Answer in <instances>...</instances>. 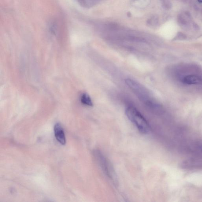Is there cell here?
I'll list each match as a JSON object with an SVG mask.
<instances>
[{"label":"cell","mask_w":202,"mask_h":202,"mask_svg":"<svg viewBox=\"0 0 202 202\" xmlns=\"http://www.w3.org/2000/svg\"><path fill=\"white\" fill-rule=\"evenodd\" d=\"M182 81L184 84L187 85H202V78L196 75H187L182 79Z\"/></svg>","instance_id":"5b68a950"},{"label":"cell","mask_w":202,"mask_h":202,"mask_svg":"<svg viewBox=\"0 0 202 202\" xmlns=\"http://www.w3.org/2000/svg\"><path fill=\"white\" fill-rule=\"evenodd\" d=\"M186 36L184 33L182 32H178L175 38H174V40H183L186 39Z\"/></svg>","instance_id":"30bf717a"},{"label":"cell","mask_w":202,"mask_h":202,"mask_svg":"<svg viewBox=\"0 0 202 202\" xmlns=\"http://www.w3.org/2000/svg\"><path fill=\"white\" fill-rule=\"evenodd\" d=\"M96 155L98 159V162L105 173L113 180H116L115 171L109 161L99 151L97 152Z\"/></svg>","instance_id":"7a4b0ae2"},{"label":"cell","mask_w":202,"mask_h":202,"mask_svg":"<svg viewBox=\"0 0 202 202\" xmlns=\"http://www.w3.org/2000/svg\"><path fill=\"white\" fill-rule=\"evenodd\" d=\"M200 149L202 151V146H201V147H200Z\"/></svg>","instance_id":"7c38bea8"},{"label":"cell","mask_w":202,"mask_h":202,"mask_svg":"<svg viewBox=\"0 0 202 202\" xmlns=\"http://www.w3.org/2000/svg\"><path fill=\"white\" fill-rule=\"evenodd\" d=\"M81 101L82 103L88 106H92L93 103L90 96L86 93L82 95L81 98Z\"/></svg>","instance_id":"8992f818"},{"label":"cell","mask_w":202,"mask_h":202,"mask_svg":"<svg viewBox=\"0 0 202 202\" xmlns=\"http://www.w3.org/2000/svg\"><path fill=\"white\" fill-rule=\"evenodd\" d=\"M199 3H202V0H197Z\"/></svg>","instance_id":"8fae6325"},{"label":"cell","mask_w":202,"mask_h":202,"mask_svg":"<svg viewBox=\"0 0 202 202\" xmlns=\"http://www.w3.org/2000/svg\"><path fill=\"white\" fill-rule=\"evenodd\" d=\"M177 22L178 25L183 29L188 30L191 27L193 23L191 15L189 12H185L180 13L177 16Z\"/></svg>","instance_id":"3957f363"},{"label":"cell","mask_w":202,"mask_h":202,"mask_svg":"<svg viewBox=\"0 0 202 202\" xmlns=\"http://www.w3.org/2000/svg\"><path fill=\"white\" fill-rule=\"evenodd\" d=\"M162 7L166 10H170L172 8V4L169 0H161Z\"/></svg>","instance_id":"ba28073f"},{"label":"cell","mask_w":202,"mask_h":202,"mask_svg":"<svg viewBox=\"0 0 202 202\" xmlns=\"http://www.w3.org/2000/svg\"><path fill=\"white\" fill-rule=\"evenodd\" d=\"M125 113L129 119L141 133L147 134L149 132V124L137 109L132 107H129L126 109Z\"/></svg>","instance_id":"6da1fadb"},{"label":"cell","mask_w":202,"mask_h":202,"mask_svg":"<svg viewBox=\"0 0 202 202\" xmlns=\"http://www.w3.org/2000/svg\"><path fill=\"white\" fill-rule=\"evenodd\" d=\"M149 24L152 26H156L158 25L159 23L158 18L157 16H153L152 18L150 19L149 22H148Z\"/></svg>","instance_id":"9c48e42d"},{"label":"cell","mask_w":202,"mask_h":202,"mask_svg":"<svg viewBox=\"0 0 202 202\" xmlns=\"http://www.w3.org/2000/svg\"><path fill=\"white\" fill-rule=\"evenodd\" d=\"M96 1L97 0H77L81 5L86 8L92 7L96 3Z\"/></svg>","instance_id":"52a82bcc"},{"label":"cell","mask_w":202,"mask_h":202,"mask_svg":"<svg viewBox=\"0 0 202 202\" xmlns=\"http://www.w3.org/2000/svg\"><path fill=\"white\" fill-rule=\"evenodd\" d=\"M54 136L57 140L62 145H65L66 142L65 134L60 124H56L54 125Z\"/></svg>","instance_id":"277c9868"}]
</instances>
